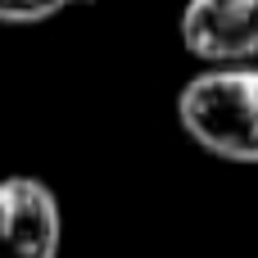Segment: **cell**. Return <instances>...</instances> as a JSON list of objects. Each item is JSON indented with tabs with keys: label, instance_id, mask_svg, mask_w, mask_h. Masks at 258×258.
<instances>
[{
	"label": "cell",
	"instance_id": "277c9868",
	"mask_svg": "<svg viewBox=\"0 0 258 258\" xmlns=\"http://www.w3.org/2000/svg\"><path fill=\"white\" fill-rule=\"evenodd\" d=\"M73 5H91V0H0V23H45Z\"/></svg>",
	"mask_w": 258,
	"mask_h": 258
},
{
	"label": "cell",
	"instance_id": "6da1fadb",
	"mask_svg": "<svg viewBox=\"0 0 258 258\" xmlns=\"http://www.w3.org/2000/svg\"><path fill=\"white\" fill-rule=\"evenodd\" d=\"M177 122L200 150L227 163H258V68L195 73L177 95Z\"/></svg>",
	"mask_w": 258,
	"mask_h": 258
},
{
	"label": "cell",
	"instance_id": "3957f363",
	"mask_svg": "<svg viewBox=\"0 0 258 258\" xmlns=\"http://www.w3.org/2000/svg\"><path fill=\"white\" fill-rule=\"evenodd\" d=\"M63 218L41 177L0 181V258H59Z\"/></svg>",
	"mask_w": 258,
	"mask_h": 258
},
{
	"label": "cell",
	"instance_id": "7a4b0ae2",
	"mask_svg": "<svg viewBox=\"0 0 258 258\" xmlns=\"http://www.w3.org/2000/svg\"><path fill=\"white\" fill-rule=\"evenodd\" d=\"M181 45L213 68H245L258 54V0H186Z\"/></svg>",
	"mask_w": 258,
	"mask_h": 258
}]
</instances>
